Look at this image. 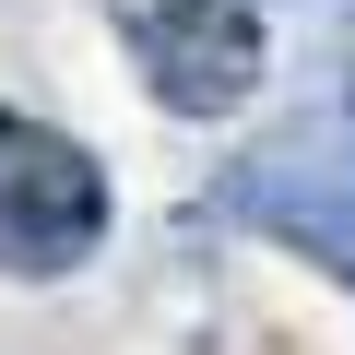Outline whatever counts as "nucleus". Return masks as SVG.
I'll list each match as a JSON object with an SVG mask.
<instances>
[{"mask_svg": "<svg viewBox=\"0 0 355 355\" xmlns=\"http://www.w3.org/2000/svg\"><path fill=\"white\" fill-rule=\"evenodd\" d=\"M95 237H107V166L71 130L0 107V272H71L95 261Z\"/></svg>", "mask_w": 355, "mask_h": 355, "instance_id": "obj_1", "label": "nucleus"}, {"mask_svg": "<svg viewBox=\"0 0 355 355\" xmlns=\"http://www.w3.org/2000/svg\"><path fill=\"white\" fill-rule=\"evenodd\" d=\"M119 24H130L154 107H178V119H237L261 95V12L249 0H119Z\"/></svg>", "mask_w": 355, "mask_h": 355, "instance_id": "obj_2", "label": "nucleus"}]
</instances>
